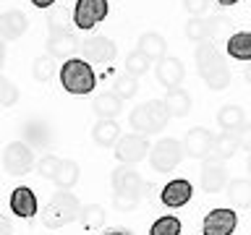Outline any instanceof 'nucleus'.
<instances>
[{"mask_svg": "<svg viewBox=\"0 0 251 235\" xmlns=\"http://www.w3.org/2000/svg\"><path fill=\"white\" fill-rule=\"evenodd\" d=\"M19 97H21V92L16 89V84L0 73V107H13L19 102Z\"/></svg>", "mask_w": 251, "mask_h": 235, "instance_id": "nucleus-34", "label": "nucleus"}, {"mask_svg": "<svg viewBox=\"0 0 251 235\" xmlns=\"http://www.w3.org/2000/svg\"><path fill=\"white\" fill-rule=\"evenodd\" d=\"M31 76H34V81L47 84L55 76V60L50 58V55H39V58L34 60V66H31Z\"/></svg>", "mask_w": 251, "mask_h": 235, "instance_id": "nucleus-32", "label": "nucleus"}, {"mask_svg": "<svg viewBox=\"0 0 251 235\" xmlns=\"http://www.w3.org/2000/svg\"><path fill=\"white\" fill-rule=\"evenodd\" d=\"M92 110L97 118H102V120H115V118L123 113V99L118 97L115 92H102L92 99Z\"/></svg>", "mask_w": 251, "mask_h": 235, "instance_id": "nucleus-21", "label": "nucleus"}, {"mask_svg": "<svg viewBox=\"0 0 251 235\" xmlns=\"http://www.w3.org/2000/svg\"><path fill=\"white\" fill-rule=\"evenodd\" d=\"M136 92H139V78H133V76H128V73H123V76L115 78V94H118L121 99L136 97Z\"/></svg>", "mask_w": 251, "mask_h": 235, "instance_id": "nucleus-35", "label": "nucleus"}, {"mask_svg": "<svg viewBox=\"0 0 251 235\" xmlns=\"http://www.w3.org/2000/svg\"><path fill=\"white\" fill-rule=\"evenodd\" d=\"M78 222H81L86 230H100V227L105 225V209H102L100 204H86V207H81Z\"/></svg>", "mask_w": 251, "mask_h": 235, "instance_id": "nucleus-30", "label": "nucleus"}, {"mask_svg": "<svg viewBox=\"0 0 251 235\" xmlns=\"http://www.w3.org/2000/svg\"><path fill=\"white\" fill-rule=\"evenodd\" d=\"M110 11L107 0H76L74 5V26L81 29V31H89L94 29L100 21H105V16Z\"/></svg>", "mask_w": 251, "mask_h": 235, "instance_id": "nucleus-7", "label": "nucleus"}, {"mask_svg": "<svg viewBox=\"0 0 251 235\" xmlns=\"http://www.w3.org/2000/svg\"><path fill=\"white\" fill-rule=\"evenodd\" d=\"M92 139H94V144L97 146H115L118 144V139H121V125H118L115 120H100L94 123V128H92Z\"/></svg>", "mask_w": 251, "mask_h": 235, "instance_id": "nucleus-24", "label": "nucleus"}, {"mask_svg": "<svg viewBox=\"0 0 251 235\" xmlns=\"http://www.w3.org/2000/svg\"><path fill=\"white\" fill-rule=\"evenodd\" d=\"M220 24H223V19H217V16H209V19H204V16H196V19H188L186 24V37L191 39V42H207V39L215 34V31L220 29Z\"/></svg>", "mask_w": 251, "mask_h": 235, "instance_id": "nucleus-20", "label": "nucleus"}, {"mask_svg": "<svg viewBox=\"0 0 251 235\" xmlns=\"http://www.w3.org/2000/svg\"><path fill=\"white\" fill-rule=\"evenodd\" d=\"M196 70L212 92H223L230 86V68L223 60V55L217 52V47H212L209 42H201L196 47Z\"/></svg>", "mask_w": 251, "mask_h": 235, "instance_id": "nucleus-2", "label": "nucleus"}, {"mask_svg": "<svg viewBox=\"0 0 251 235\" xmlns=\"http://www.w3.org/2000/svg\"><path fill=\"white\" fill-rule=\"evenodd\" d=\"M215 3H217V5H223V8H230V5L238 3V0H215Z\"/></svg>", "mask_w": 251, "mask_h": 235, "instance_id": "nucleus-43", "label": "nucleus"}, {"mask_svg": "<svg viewBox=\"0 0 251 235\" xmlns=\"http://www.w3.org/2000/svg\"><path fill=\"white\" fill-rule=\"evenodd\" d=\"M162 102L168 105V113L173 118H186L188 113H191V97H188V92L180 89V86L168 89V94H165Z\"/></svg>", "mask_w": 251, "mask_h": 235, "instance_id": "nucleus-26", "label": "nucleus"}, {"mask_svg": "<svg viewBox=\"0 0 251 235\" xmlns=\"http://www.w3.org/2000/svg\"><path fill=\"white\" fill-rule=\"evenodd\" d=\"M5 55H8V47H5L3 39H0V70H3V66H5Z\"/></svg>", "mask_w": 251, "mask_h": 235, "instance_id": "nucleus-41", "label": "nucleus"}, {"mask_svg": "<svg viewBox=\"0 0 251 235\" xmlns=\"http://www.w3.org/2000/svg\"><path fill=\"white\" fill-rule=\"evenodd\" d=\"M55 3H58V0H31V5H34V8H47V11H50Z\"/></svg>", "mask_w": 251, "mask_h": 235, "instance_id": "nucleus-40", "label": "nucleus"}, {"mask_svg": "<svg viewBox=\"0 0 251 235\" xmlns=\"http://www.w3.org/2000/svg\"><path fill=\"white\" fill-rule=\"evenodd\" d=\"M144 191H147V183L133 164H118L113 170V204L118 212L136 209Z\"/></svg>", "mask_w": 251, "mask_h": 235, "instance_id": "nucleus-1", "label": "nucleus"}, {"mask_svg": "<svg viewBox=\"0 0 251 235\" xmlns=\"http://www.w3.org/2000/svg\"><path fill=\"white\" fill-rule=\"evenodd\" d=\"M55 186L60 188V191H71L76 183H78V164L74 160H60L58 164V172H55Z\"/></svg>", "mask_w": 251, "mask_h": 235, "instance_id": "nucleus-29", "label": "nucleus"}, {"mask_svg": "<svg viewBox=\"0 0 251 235\" xmlns=\"http://www.w3.org/2000/svg\"><path fill=\"white\" fill-rule=\"evenodd\" d=\"M149 149L152 146H149L147 136H141V133H126L115 144V157L121 164H136L147 157Z\"/></svg>", "mask_w": 251, "mask_h": 235, "instance_id": "nucleus-9", "label": "nucleus"}, {"mask_svg": "<svg viewBox=\"0 0 251 235\" xmlns=\"http://www.w3.org/2000/svg\"><path fill=\"white\" fill-rule=\"evenodd\" d=\"M100 235H133L131 230H121V227H118V230H107V233H100Z\"/></svg>", "mask_w": 251, "mask_h": 235, "instance_id": "nucleus-42", "label": "nucleus"}, {"mask_svg": "<svg viewBox=\"0 0 251 235\" xmlns=\"http://www.w3.org/2000/svg\"><path fill=\"white\" fill-rule=\"evenodd\" d=\"M21 136H24V144H29L31 149H47L50 146V125L45 120H39V118H31L21 125Z\"/></svg>", "mask_w": 251, "mask_h": 235, "instance_id": "nucleus-19", "label": "nucleus"}, {"mask_svg": "<svg viewBox=\"0 0 251 235\" xmlns=\"http://www.w3.org/2000/svg\"><path fill=\"white\" fill-rule=\"evenodd\" d=\"M78 52V39L71 31H50L47 37V55L52 60H68Z\"/></svg>", "mask_w": 251, "mask_h": 235, "instance_id": "nucleus-17", "label": "nucleus"}, {"mask_svg": "<svg viewBox=\"0 0 251 235\" xmlns=\"http://www.w3.org/2000/svg\"><path fill=\"white\" fill-rule=\"evenodd\" d=\"M183 160V144L178 139H160L149 149V162H152L154 172H170L178 167V162Z\"/></svg>", "mask_w": 251, "mask_h": 235, "instance_id": "nucleus-6", "label": "nucleus"}, {"mask_svg": "<svg viewBox=\"0 0 251 235\" xmlns=\"http://www.w3.org/2000/svg\"><path fill=\"white\" fill-rule=\"evenodd\" d=\"M227 55L233 60H251V31H235V34L227 39Z\"/></svg>", "mask_w": 251, "mask_h": 235, "instance_id": "nucleus-27", "label": "nucleus"}, {"mask_svg": "<svg viewBox=\"0 0 251 235\" xmlns=\"http://www.w3.org/2000/svg\"><path fill=\"white\" fill-rule=\"evenodd\" d=\"M58 164H60V157H55V154H45L42 160H39V164H37V172H39L42 178L52 180V178H55V172H58Z\"/></svg>", "mask_w": 251, "mask_h": 235, "instance_id": "nucleus-37", "label": "nucleus"}, {"mask_svg": "<svg viewBox=\"0 0 251 235\" xmlns=\"http://www.w3.org/2000/svg\"><path fill=\"white\" fill-rule=\"evenodd\" d=\"M154 76H157V81H160L165 89H176V86H180V81L186 78V68H183V63H180L176 55H165L162 60H157Z\"/></svg>", "mask_w": 251, "mask_h": 235, "instance_id": "nucleus-13", "label": "nucleus"}, {"mask_svg": "<svg viewBox=\"0 0 251 235\" xmlns=\"http://www.w3.org/2000/svg\"><path fill=\"white\" fill-rule=\"evenodd\" d=\"M235 225H238V214L230 207H217L204 217L201 230L204 235H233Z\"/></svg>", "mask_w": 251, "mask_h": 235, "instance_id": "nucleus-11", "label": "nucleus"}, {"mask_svg": "<svg viewBox=\"0 0 251 235\" xmlns=\"http://www.w3.org/2000/svg\"><path fill=\"white\" fill-rule=\"evenodd\" d=\"M149 66H152V60H149L147 55L139 50V47H136V50H133V52L128 55V58H126V73L133 76V78L144 76L147 70H149Z\"/></svg>", "mask_w": 251, "mask_h": 235, "instance_id": "nucleus-31", "label": "nucleus"}, {"mask_svg": "<svg viewBox=\"0 0 251 235\" xmlns=\"http://www.w3.org/2000/svg\"><path fill=\"white\" fill-rule=\"evenodd\" d=\"M183 8L191 19H196V16H204L209 11V0H183Z\"/></svg>", "mask_w": 251, "mask_h": 235, "instance_id": "nucleus-38", "label": "nucleus"}, {"mask_svg": "<svg viewBox=\"0 0 251 235\" xmlns=\"http://www.w3.org/2000/svg\"><path fill=\"white\" fill-rule=\"evenodd\" d=\"M78 52L86 63H110L115 58L118 47L110 37H86L84 42H78Z\"/></svg>", "mask_w": 251, "mask_h": 235, "instance_id": "nucleus-10", "label": "nucleus"}, {"mask_svg": "<svg viewBox=\"0 0 251 235\" xmlns=\"http://www.w3.org/2000/svg\"><path fill=\"white\" fill-rule=\"evenodd\" d=\"M149 235H180V219L173 214L154 219L152 227H149Z\"/></svg>", "mask_w": 251, "mask_h": 235, "instance_id": "nucleus-33", "label": "nucleus"}, {"mask_svg": "<svg viewBox=\"0 0 251 235\" xmlns=\"http://www.w3.org/2000/svg\"><path fill=\"white\" fill-rule=\"evenodd\" d=\"M191 196H194L191 180L176 178V180H170L168 186H162L160 201L165 204V207H170V209H180V207H186V204L191 201Z\"/></svg>", "mask_w": 251, "mask_h": 235, "instance_id": "nucleus-15", "label": "nucleus"}, {"mask_svg": "<svg viewBox=\"0 0 251 235\" xmlns=\"http://www.w3.org/2000/svg\"><path fill=\"white\" fill-rule=\"evenodd\" d=\"M11 212L16 217H21V219H31L39 212V201H37V193L31 191L29 186H19V188H13V193H11Z\"/></svg>", "mask_w": 251, "mask_h": 235, "instance_id": "nucleus-18", "label": "nucleus"}, {"mask_svg": "<svg viewBox=\"0 0 251 235\" xmlns=\"http://www.w3.org/2000/svg\"><path fill=\"white\" fill-rule=\"evenodd\" d=\"M78 214H81V204L71 191H60L52 193V199L45 204L42 209V222L50 230H58V227H66L71 222H78Z\"/></svg>", "mask_w": 251, "mask_h": 235, "instance_id": "nucleus-3", "label": "nucleus"}, {"mask_svg": "<svg viewBox=\"0 0 251 235\" xmlns=\"http://www.w3.org/2000/svg\"><path fill=\"white\" fill-rule=\"evenodd\" d=\"M47 26H50V31H68V16L60 5L50 8V13H47Z\"/></svg>", "mask_w": 251, "mask_h": 235, "instance_id": "nucleus-36", "label": "nucleus"}, {"mask_svg": "<svg viewBox=\"0 0 251 235\" xmlns=\"http://www.w3.org/2000/svg\"><path fill=\"white\" fill-rule=\"evenodd\" d=\"M238 149H241L238 131H223V133H217V136H215V141H212V154L209 157L225 162V160H230Z\"/></svg>", "mask_w": 251, "mask_h": 235, "instance_id": "nucleus-22", "label": "nucleus"}, {"mask_svg": "<svg viewBox=\"0 0 251 235\" xmlns=\"http://www.w3.org/2000/svg\"><path fill=\"white\" fill-rule=\"evenodd\" d=\"M0 235H13V225H11V219L0 214Z\"/></svg>", "mask_w": 251, "mask_h": 235, "instance_id": "nucleus-39", "label": "nucleus"}, {"mask_svg": "<svg viewBox=\"0 0 251 235\" xmlns=\"http://www.w3.org/2000/svg\"><path fill=\"white\" fill-rule=\"evenodd\" d=\"M227 186V172H225V162L207 157L201 164V188L207 193H220Z\"/></svg>", "mask_w": 251, "mask_h": 235, "instance_id": "nucleus-12", "label": "nucleus"}, {"mask_svg": "<svg viewBox=\"0 0 251 235\" xmlns=\"http://www.w3.org/2000/svg\"><path fill=\"white\" fill-rule=\"evenodd\" d=\"M60 84L68 94H76V97H84V94H92L94 86H97V76H94L92 66L81 58H68L63 60L60 68Z\"/></svg>", "mask_w": 251, "mask_h": 235, "instance_id": "nucleus-5", "label": "nucleus"}, {"mask_svg": "<svg viewBox=\"0 0 251 235\" xmlns=\"http://www.w3.org/2000/svg\"><path fill=\"white\" fill-rule=\"evenodd\" d=\"M246 81H249V84H251V68H249V70H246Z\"/></svg>", "mask_w": 251, "mask_h": 235, "instance_id": "nucleus-44", "label": "nucleus"}, {"mask_svg": "<svg viewBox=\"0 0 251 235\" xmlns=\"http://www.w3.org/2000/svg\"><path fill=\"white\" fill-rule=\"evenodd\" d=\"M217 123L223 131H241L246 125V115H243V107L238 105H225L217 113Z\"/></svg>", "mask_w": 251, "mask_h": 235, "instance_id": "nucleus-28", "label": "nucleus"}, {"mask_svg": "<svg viewBox=\"0 0 251 235\" xmlns=\"http://www.w3.org/2000/svg\"><path fill=\"white\" fill-rule=\"evenodd\" d=\"M170 113H168V105L162 99H149L144 105L133 107L131 115H128V123L133 133H141V136H149V133H157L162 131L165 125L170 123Z\"/></svg>", "mask_w": 251, "mask_h": 235, "instance_id": "nucleus-4", "label": "nucleus"}, {"mask_svg": "<svg viewBox=\"0 0 251 235\" xmlns=\"http://www.w3.org/2000/svg\"><path fill=\"white\" fill-rule=\"evenodd\" d=\"M212 141H215V136H212L207 128L196 125V128H191L183 139V154L194 157V160H207L212 154Z\"/></svg>", "mask_w": 251, "mask_h": 235, "instance_id": "nucleus-14", "label": "nucleus"}, {"mask_svg": "<svg viewBox=\"0 0 251 235\" xmlns=\"http://www.w3.org/2000/svg\"><path fill=\"white\" fill-rule=\"evenodd\" d=\"M249 172H251V157H249Z\"/></svg>", "mask_w": 251, "mask_h": 235, "instance_id": "nucleus-45", "label": "nucleus"}, {"mask_svg": "<svg viewBox=\"0 0 251 235\" xmlns=\"http://www.w3.org/2000/svg\"><path fill=\"white\" fill-rule=\"evenodd\" d=\"M139 50L144 52L149 60H162L165 55H168V42H165V37L157 34V31H144V34L139 37Z\"/></svg>", "mask_w": 251, "mask_h": 235, "instance_id": "nucleus-25", "label": "nucleus"}, {"mask_svg": "<svg viewBox=\"0 0 251 235\" xmlns=\"http://www.w3.org/2000/svg\"><path fill=\"white\" fill-rule=\"evenodd\" d=\"M225 196L233 207L249 209L251 207V180L249 178H235L225 186Z\"/></svg>", "mask_w": 251, "mask_h": 235, "instance_id": "nucleus-23", "label": "nucleus"}, {"mask_svg": "<svg viewBox=\"0 0 251 235\" xmlns=\"http://www.w3.org/2000/svg\"><path fill=\"white\" fill-rule=\"evenodd\" d=\"M26 29H29V19L24 11H19V8L0 13V39H3V42H13V39L24 37Z\"/></svg>", "mask_w": 251, "mask_h": 235, "instance_id": "nucleus-16", "label": "nucleus"}, {"mask_svg": "<svg viewBox=\"0 0 251 235\" xmlns=\"http://www.w3.org/2000/svg\"><path fill=\"white\" fill-rule=\"evenodd\" d=\"M34 164V149L24 141H11L3 152V167L8 175H26Z\"/></svg>", "mask_w": 251, "mask_h": 235, "instance_id": "nucleus-8", "label": "nucleus"}]
</instances>
